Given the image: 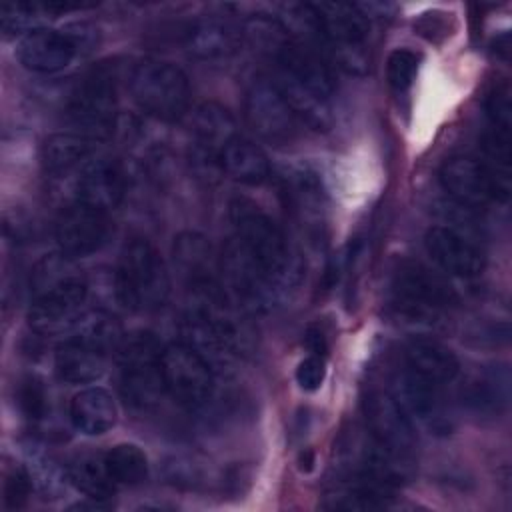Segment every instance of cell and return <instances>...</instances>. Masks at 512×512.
<instances>
[{"instance_id": "f546056e", "label": "cell", "mask_w": 512, "mask_h": 512, "mask_svg": "<svg viewBox=\"0 0 512 512\" xmlns=\"http://www.w3.org/2000/svg\"><path fill=\"white\" fill-rule=\"evenodd\" d=\"M104 464L116 486H136L148 476L146 454L136 444H116L104 454Z\"/></svg>"}, {"instance_id": "5bb4252c", "label": "cell", "mask_w": 512, "mask_h": 512, "mask_svg": "<svg viewBox=\"0 0 512 512\" xmlns=\"http://www.w3.org/2000/svg\"><path fill=\"white\" fill-rule=\"evenodd\" d=\"M244 118L252 132L268 144L282 146L296 136V114L272 78L256 76L244 96Z\"/></svg>"}, {"instance_id": "277c9868", "label": "cell", "mask_w": 512, "mask_h": 512, "mask_svg": "<svg viewBox=\"0 0 512 512\" xmlns=\"http://www.w3.org/2000/svg\"><path fill=\"white\" fill-rule=\"evenodd\" d=\"M234 236L286 290L298 278V258L292 254L284 230L250 198L234 196L228 206Z\"/></svg>"}, {"instance_id": "603a6c76", "label": "cell", "mask_w": 512, "mask_h": 512, "mask_svg": "<svg viewBox=\"0 0 512 512\" xmlns=\"http://www.w3.org/2000/svg\"><path fill=\"white\" fill-rule=\"evenodd\" d=\"M174 262L188 292L220 282L218 256L212 252L206 236L198 232H184L176 238Z\"/></svg>"}, {"instance_id": "f1b7e54d", "label": "cell", "mask_w": 512, "mask_h": 512, "mask_svg": "<svg viewBox=\"0 0 512 512\" xmlns=\"http://www.w3.org/2000/svg\"><path fill=\"white\" fill-rule=\"evenodd\" d=\"M66 474H68V480L80 492H84L88 498L98 500V502L110 498L118 488L116 482L112 480V476L108 474L104 456L102 458H96V456L78 458L76 462L70 464Z\"/></svg>"}, {"instance_id": "7c38bea8", "label": "cell", "mask_w": 512, "mask_h": 512, "mask_svg": "<svg viewBox=\"0 0 512 512\" xmlns=\"http://www.w3.org/2000/svg\"><path fill=\"white\" fill-rule=\"evenodd\" d=\"M68 118L78 134L98 142L106 140L116 130L118 100L116 82L110 72L94 70L76 88L68 104Z\"/></svg>"}, {"instance_id": "52a82bcc", "label": "cell", "mask_w": 512, "mask_h": 512, "mask_svg": "<svg viewBox=\"0 0 512 512\" xmlns=\"http://www.w3.org/2000/svg\"><path fill=\"white\" fill-rule=\"evenodd\" d=\"M218 274L226 296L246 314L268 312L284 292L236 236L226 240L218 256Z\"/></svg>"}, {"instance_id": "8992f818", "label": "cell", "mask_w": 512, "mask_h": 512, "mask_svg": "<svg viewBox=\"0 0 512 512\" xmlns=\"http://www.w3.org/2000/svg\"><path fill=\"white\" fill-rule=\"evenodd\" d=\"M162 352L164 346L148 330H136L122 338L116 350L118 390L132 410H150L164 396Z\"/></svg>"}, {"instance_id": "5b68a950", "label": "cell", "mask_w": 512, "mask_h": 512, "mask_svg": "<svg viewBox=\"0 0 512 512\" xmlns=\"http://www.w3.org/2000/svg\"><path fill=\"white\" fill-rule=\"evenodd\" d=\"M114 284L120 304L134 312H152L162 308L172 288L162 254L146 238H134L124 244Z\"/></svg>"}, {"instance_id": "6da1fadb", "label": "cell", "mask_w": 512, "mask_h": 512, "mask_svg": "<svg viewBox=\"0 0 512 512\" xmlns=\"http://www.w3.org/2000/svg\"><path fill=\"white\" fill-rule=\"evenodd\" d=\"M268 58L276 66V86L298 120L314 130L334 122V78L322 56L292 36H286Z\"/></svg>"}, {"instance_id": "836d02e7", "label": "cell", "mask_w": 512, "mask_h": 512, "mask_svg": "<svg viewBox=\"0 0 512 512\" xmlns=\"http://www.w3.org/2000/svg\"><path fill=\"white\" fill-rule=\"evenodd\" d=\"M32 492V478L26 470L14 468L4 480V502L8 508H22Z\"/></svg>"}, {"instance_id": "44dd1931", "label": "cell", "mask_w": 512, "mask_h": 512, "mask_svg": "<svg viewBox=\"0 0 512 512\" xmlns=\"http://www.w3.org/2000/svg\"><path fill=\"white\" fill-rule=\"evenodd\" d=\"M124 192V170L116 160L106 156L86 162L76 182V200L106 214L120 206Z\"/></svg>"}, {"instance_id": "d6a6232c", "label": "cell", "mask_w": 512, "mask_h": 512, "mask_svg": "<svg viewBox=\"0 0 512 512\" xmlns=\"http://www.w3.org/2000/svg\"><path fill=\"white\" fill-rule=\"evenodd\" d=\"M18 404H20L22 412L26 414V418H30V420H38L44 416L46 392L38 378L28 376L22 380V384L18 388Z\"/></svg>"}, {"instance_id": "1f68e13d", "label": "cell", "mask_w": 512, "mask_h": 512, "mask_svg": "<svg viewBox=\"0 0 512 512\" xmlns=\"http://www.w3.org/2000/svg\"><path fill=\"white\" fill-rule=\"evenodd\" d=\"M510 114V84L504 80L496 84L486 98V116L490 120V130L496 134L510 136Z\"/></svg>"}, {"instance_id": "ac0fdd59", "label": "cell", "mask_w": 512, "mask_h": 512, "mask_svg": "<svg viewBox=\"0 0 512 512\" xmlns=\"http://www.w3.org/2000/svg\"><path fill=\"white\" fill-rule=\"evenodd\" d=\"M390 392L410 418H418L436 432L448 430L444 386L432 384L402 368L394 376Z\"/></svg>"}, {"instance_id": "e575fe53", "label": "cell", "mask_w": 512, "mask_h": 512, "mask_svg": "<svg viewBox=\"0 0 512 512\" xmlns=\"http://www.w3.org/2000/svg\"><path fill=\"white\" fill-rule=\"evenodd\" d=\"M326 378V358L318 354H310L296 368V382L302 390L314 392L322 386Z\"/></svg>"}, {"instance_id": "4316f807", "label": "cell", "mask_w": 512, "mask_h": 512, "mask_svg": "<svg viewBox=\"0 0 512 512\" xmlns=\"http://www.w3.org/2000/svg\"><path fill=\"white\" fill-rule=\"evenodd\" d=\"M510 378L506 368H490L470 380L464 400L476 414L498 416L508 404Z\"/></svg>"}, {"instance_id": "d590c367", "label": "cell", "mask_w": 512, "mask_h": 512, "mask_svg": "<svg viewBox=\"0 0 512 512\" xmlns=\"http://www.w3.org/2000/svg\"><path fill=\"white\" fill-rule=\"evenodd\" d=\"M306 344H308L312 354H318V356L326 358V354H328V340H326V336H324V332L320 328H314V326L308 328Z\"/></svg>"}, {"instance_id": "d6986e66", "label": "cell", "mask_w": 512, "mask_h": 512, "mask_svg": "<svg viewBox=\"0 0 512 512\" xmlns=\"http://www.w3.org/2000/svg\"><path fill=\"white\" fill-rule=\"evenodd\" d=\"M190 136L196 160L208 168H220L222 150L240 134L234 116L224 106L204 102L194 110Z\"/></svg>"}, {"instance_id": "9a60e30c", "label": "cell", "mask_w": 512, "mask_h": 512, "mask_svg": "<svg viewBox=\"0 0 512 512\" xmlns=\"http://www.w3.org/2000/svg\"><path fill=\"white\" fill-rule=\"evenodd\" d=\"M108 232V214L78 200L64 206L54 224V238L58 250L72 260L96 252L106 242Z\"/></svg>"}, {"instance_id": "30bf717a", "label": "cell", "mask_w": 512, "mask_h": 512, "mask_svg": "<svg viewBox=\"0 0 512 512\" xmlns=\"http://www.w3.org/2000/svg\"><path fill=\"white\" fill-rule=\"evenodd\" d=\"M130 94L150 116L176 122L190 104V84L186 74L172 62L142 60L130 72Z\"/></svg>"}, {"instance_id": "d4e9b609", "label": "cell", "mask_w": 512, "mask_h": 512, "mask_svg": "<svg viewBox=\"0 0 512 512\" xmlns=\"http://www.w3.org/2000/svg\"><path fill=\"white\" fill-rule=\"evenodd\" d=\"M116 418V402L110 392L100 386L80 390L70 402V420L82 434L100 436L116 424Z\"/></svg>"}, {"instance_id": "8fae6325", "label": "cell", "mask_w": 512, "mask_h": 512, "mask_svg": "<svg viewBox=\"0 0 512 512\" xmlns=\"http://www.w3.org/2000/svg\"><path fill=\"white\" fill-rule=\"evenodd\" d=\"M362 410L368 438L392 458L412 464L416 448L414 424L392 392L370 388L362 400Z\"/></svg>"}, {"instance_id": "4dcf8cb0", "label": "cell", "mask_w": 512, "mask_h": 512, "mask_svg": "<svg viewBox=\"0 0 512 512\" xmlns=\"http://www.w3.org/2000/svg\"><path fill=\"white\" fill-rule=\"evenodd\" d=\"M418 72V56L408 48H396L386 62V80L398 94L412 88Z\"/></svg>"}, {"instance_id": "83f0119b", "label": "cell", "mask_w": 512, "mask_h": 512, "mask_svg": "<svg viewBox=\"0 0 512 512\" xmlns=\"http://www.w3.org/2000/svg\"><path fill=\"white\" fill-rule=\"evenodd\" d=\"M94 140L78 132H58L44 140L42 162L50 174H62L90 158Z\"/></svg>"}, {"instance_id": "ba28073f", "label": "cell", "mask_w": 512, "mask_h": 512, "mask_svg": "<svg viewBox=\"0 0 512 512\" xmlns=\"http://www.w3.org/2000/svg\"><path fill=\"white\" fill-rule=\"evenodd\" d=\"M322 44L328 48L338 66L348 72L364 74L368 70V36L370 18L356 6L346 2L312 4Z\"/></svg>"}, {"instance_id": "4fadbf2b", "label": "cell", "mask_w": 512, "mask_h": 512, "mask_svg": "<svg viewBox=\"0 0 512 512\" xmlns=\"http://www.w3.org/2000/svg\"><path fill=\"white\" fill-rule=\"evenodd\" d=\"M162 374L166 392L180 406L200 408L214 392V368L182 340L164 346Z\"/></svg>"}, {"instance_id": "ffe728a7", "label": "cell", "mask_w": 512, "mask_h": 512, "mask_svg": "<svg viewBox=\"0 0 512 512\" xmlns=\"http://www.w3.org/2000/svg\"><path fill=\"white\" fill-rule=\"evenodd\" d=\"M424 246L428 256L448 274L474 278L484 270L482 250L448 226H432L424 236Z\"/></svg>"}, {"instance_id": "7402d4cb", "label": "cell", "mask_w": 512, "mask_h": 512, "mask_svg": "<svg viewBox=\"0 0 512 512\" xmlns=\"http://www.w3.org/2000/svg\"><path fill=\"white\" fill-rule=\"evenodd\" d=\"M404 368L412 374L438 384L448 386L460 372L456 354L442 342L426 336H418L404 346Z\"/></svg>"}, {"instance_id": "7a4b0ae2", "label": "cell", "mask_w": 512, "mask_h": 512, "mask_svg": "<svg viewBox=\"0 0 512 512\" xmlns=\"http://www.w3.org/2000/svg\"><path fill=\"white\" fill-rule=\"evenodd\" d=\"M70 260L64 254L46 256L34 270V300L28 310V324L38 334L52 336L70 330L82 316L88 284Z\"/></svg>"}, {"instance_id": "e0dca14e", "label": "cell", "mask_w": 512, "mask_h": 512, "mask_svg": "<svg viewBox=\"0 0 512 512\" xmlns=\"http://www.w3.org/2000/svg\"><path fill=\"white\" fill-rule=\"evenodd\" d=\"M78 32L52 30L44 26L26 32L18 46V58L22 66L40 74L64 70L84 46L82 34Z\"/></svg>"}, {"instance_id": "9c48e42d", "label": "cell", "mask_w": 512, "mask_h": 512, "mask_svg": "<svg viewBox=\"0 0 512 512\" xmlns=\"http://www.w3.org/2000/svg\"><path fill=\"white\" fill-rule=\"evenodd\" d=\"M456 304L454 290L428 268L406 262L390 284V306L406 322L432 324Z\"/></svg>"}, {"instance_id": "cb8c5ba5", "label": "cell", "mask_w": 512, "mask_h": 512, "mask_svg": "<svg viewBox=\"0 0 512 512\" xmlns=\"http://www.w3.org/2000/svg\"><path fill=\"white\" fill-rule=\"evenodd\" d=\"M244 36L242 30H238L234 24H230L224 18H202L196 20L186 36L184 46L186 50L200 60H224L236 54L240 48Z\"/></svg>"}, {"instance_id": "484cf974", "label": "cell", "mask_w": 512, "mask_h": 512, "mask_svg": "<svg viewBox=\"0 0 512 512\" xmlns=\"http://www.w3.org/2000/svg\"><path fill=\"white\" fill-rule=\"evenodd\" d=\"M220 170L242 184H262L270 176V162L264 150L242 136H236L220 154Z\"/></svg>"}, {"instance_id": "3957f363", "label": "cell", "mask_w": 512, "mask_h": 512, "mask_svg": "<svg viewBox=\"0 0 512 512\" xmlns=\"http://www.w3.org/2000/svg\"><path fill=\"white\" fill-rule=\"evenodd\" d=\"M122 338V326L116 316L104 310L84 312L56 348L54 366L58 378L68 384L98 380Z\"/></svg>"}, {"instance_id": "2e32d148", "label": "cell", "mask_w": 512, "mask_h": 512, "mask_svg": "<svg viewBox=\"0 0 512 512\" xmlns=\"http://www.w3.org/2000/svg\"><path fill=\"white\" fill-rule=\"evenodd\" d=\"M440 184L454 202L466 208H480L492 200H500L492 174L474 156L448 158L440 168Z\"/></svg>"}]
</instances>
